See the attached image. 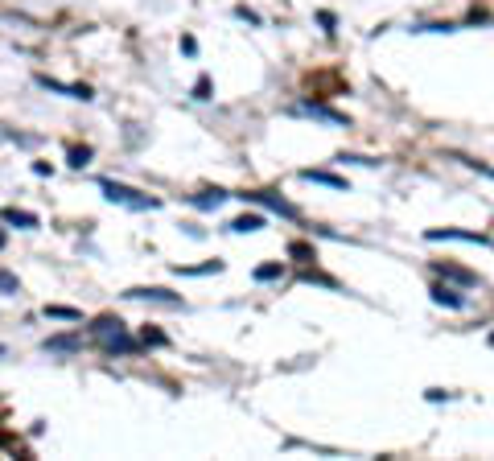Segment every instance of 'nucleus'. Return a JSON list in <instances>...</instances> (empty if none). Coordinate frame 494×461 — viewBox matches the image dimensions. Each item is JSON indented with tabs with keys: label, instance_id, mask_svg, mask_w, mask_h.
Listing matches in <instances>:
<instances>
[{
	"label": "nucleus",
	"instance_id": "f257e3e1",
	"mask_svg": "<svg viewBox=\"0 0 494 461\" xmlns=\"http://www.w3.org/2000/svg\"><path fill=\"white\" fill-rule=\"evenodd\" d=\"M91 334L103 338V350H107V355H132V350H136V342L124 334V322H120V317H95Z\"/></svg>",
	"mask_w": 494,
	"mask_h": 461
},
{
	"label": "nucleus",
	"instance_id": "f03ea898",
	"mask_svg": "<svg viewBox=\"0 0 494 461\" xmlns=\"http://www.w3.org/2000/svg\"><path fill=\"white\" fill-rule=\"evenodd\" d=\"M99 190H103L107 202H120V206H128V210H157V206H161L157 198H148V194H140V190H132V185H124V181H111V177H103Z\"/></svg>",
	"mask_w": 494,
	"mask_h": 461
},
{
	"label": "nucleus",
	"instance_id": "7ed1b4c3",
	"mask_svg": "<svg viewBox=\"0 0 494 461\" xmlns=\"http://www.w3.org/2000/svg\"><path fill=\"white\" fill-rule=\"evenodd\" d=\"M425 239H429V243H474V247H491V235H482V231H462V227H429Z\"/></svg>",
	"mask_w": 494,
	"mask_h": 461
},
{
	"label": "nucleus",
	"instance_id": "20e7f679",
	"mask_svg": "<svg viewBox=\"0 0 494 461\" xmlns=\"http://www.w3.org/2000/svg\"><path fill=\"white\" fill-rule=\"evenodd\" d=\"M243 202H251V206H264V210H272V214H280V218H297V206L293 202H284L280 194H268V190H247V194H239Z\"/></svg>",
	"mask_w": 494,
	"mask_h": 461
},
{
	"label": "nucleus",
	"instance_id": "39448f33",
	"mask_svg": "<svg viewBox=\"0 0 494 461\" xmlns=\"http://www.w3.org/2000/svg\"><path fill=\"white\" fill-rule=\"evenodd\" d=\"M124 297H132V301H148V305H165V309H186V301H181L177 293H169V289H128Z\"/></svg>",
	"mask_w": 494,
	"mask_h": 461
},
{
	"label": "nucleus",
	"instance_id": "423d86ee",
	"mask_svg": "<svg viewBox=\"0 0 494 461\" xmlns=\"http://www.w3.org/2000/svg\"><path fill=\"white\" fill-rule=\"evenodd\" d=\"M437 276H441V280H453V284H462V289H478V284H482L478 272H466V268H458V264H437Z\"/></svg>",
	"mask_w": 494,
	"mask_h": 461
},
{
	"label": "nucleus",
	"instance_id": "0eeeda50",
	"mask_svg": "<svg viewBox=\"0 0 494 461\" xmlns=\"http://www.w3.org/2000/svg\"><path fill=\"white\" fill-rule=\"evenodd\" d=\"M297 111H301V115H313V120H326V124H338V128H350V120H346L342 111L326 107V103H301Z\"/></svg>",
	"mask_w": 494,
	"mask_h": 461
},
{
	"label": "nucleus",
	"instance_id": "6e6552de",
	"mask_svg": "<svg viewBox=\"0 0 494 461\" xmlns=\"http://www.w3.org/2000/svg\"><path fill=\"white\" fill-rule=\"evenodd\" d=\"M301 181H317V185H330V190H350V181L330 173V169H301Z\"/></svg>",
	"mask_w": 494,
	"mask_h": 461
},
{
	"label": "nucleus",
	"instance_id": "1a4fd4ad",
	"mask_svg": "<svg viewBox=\"0 0 494 461\" xmlns=\"http://www.w3.org/2000/svg\"><path fill=\"white\" fill-rule=\"evenodd\" d=\"M37 82H41V87H49V91H62V95H70V99H91V87H87V82L70 87V82H58V78H49V74H37Z\"/></svg>",
	"mask_w": 494,
	"mask_h": 461
},
{
	"label": "nucleus",
	"instance_id": "9d476101",
	"mask_svg": "<svg viewBox=\"0 0 494 461\" xmlns=\"http://www.w3.org/2000/svg\"><path fill=\"white\" fill-rule=\"evenodd\" d=\"M227 198H231L227 190H198V194H190V206H198V210H218Z\"/></svg>",
	"mask_w": 494,
	"mask_h": 461
},
{
	"label": "nucleus",
	"instance_id": "9b49d317",
	"mask_svg": "<svg viewBox=\"0 0 494 461\" xmlns=\"http://www.w3.org/2000/svg\"><path fill=\"white\" fill-rule=\"evenodd\" d=\"M429 293H433V301L445 305V309H466V297H462L458 289H449V284H433Z\"/></svg>",
	"mask_w": 494,
	"mask_h": 461
},
{
	"label": "nucleus",
	"instance_id": "f8f14e48",
	"mask_svg": "<svg viewBox=\"0 0 494 461\" xmlns=\"http://www.w3.org/2000/svg\"><path fill=\"white\" fill-rule=\"evenodd\" d=\"M45 350H49V355H74V350H78V338H74V334H58V338H45Z\"/></svg>",
	"mask_w": 494,
	"mask_h": 461
},
{
	"label": "nucleus",
	"instance_id": "ddd939ff",
	"mask_svg": "<svg viewBox=\"0 0 494 461\" xmlns=\"http://www.w3.org/2000/svg\"><path fill=\"white\" fill-rule=\"evenodd\" d=\"M231 231H235V235H251V231H264V214H239V218L231 223Z\"/></svg>",
	"mask_w": 494,
	"mask_h": 461
},
{
	"label": "nucleus",
	"instance_id": "4468645a",
	"mask_svg": "<svg viewBox=\"0 0 494 461\" xmlns=\"http://www.w3.org/2000/svg\"><path fill=\"white\" fill-rule=\"evenodd\" d=\"M4 223H12V227H25V231H29V227H37V214H29V210H16V206H8V210H4Z\"/></svg>",
	"mask_w": 494,
	"mask_h": 461
},
{
	"label": "nucleus",
	"instance_id": "2eb2a0df",
	"mask_svg": "<svg viewBox=\"0 0 494 461\" xmlns=\"http://www.w3.org/2000/svg\"><path fill=\"white\" fill-rule=\"evenodd\" d=\"M280 276H284V260H272V264H260V268H256V280H260V284L280 280Z\"/></svg>",
	"mask_w": 494,
	"mask_h": 461
},
{
	"label": "nucleus",
	"instance_id": "dca6fc26",
	"mask_svg": "<svg viewBox=\"0 0 494 461\" xmlns=\"http://www.w3.org/2000/svg\"><path fill=\"white\" fill-rule=\"evenodd\" d=\"M45 317H58V322H82V313L70 309V305H45Z\"/></svg>",
	"mask_w": 494,
	"mask_h": 461
},
{
	"label": "nucleus",
	"instance_id": "f3484780",
	"mask_svg": "<svg viewBox=\"0 0 494 461\" xmlns=\"http://www.w3.org/2000/svg\"><path fill=\"white\" fill-rule=\"evenodd\" d=\"M173 272H177V276H206V272H223V260H210V264H202V268H181V264H177Z\"/></svg>",
	"mask_w": 494,
	"mask_h": 461
},
{
	"label": "nucleus",
	"instance_id": "a211bd4d",
	"mask_svg": "<svg viewBox=\"0 0 494 461\" xmlns=\"http://www.w3.org/2000/svg\"><path fill=\"white\" fill-rule=\"evenodd\" d=\"M0 293H4V297H12V293H21V280H16V276H12L8 268H0Z\"/></svg>",
	"mask_w": 494,
	"mask_h": 461
},
{
	"label": "nucleus",
	"instance_id": "6ab92c4d",
	"mask_svg": "<svg viewBox=\"0 0 494 461\" xmlns=\"http://www.w3.org/2000/svg\"><path fill=\"white\" fill-rule=\"evenodd\" d=\"M87 161H91V148H87V144H82V148H70V165H74V169H82Z\"/></svg>",
	"mask_w": 494,
	"mask_h": 461
},
{
	"label": "nucleus",
	"instance_id": "aec40b11",
	"mask_svg": "<svg viewBox=\"0 0 494 461\" xmlns=\"http://www.w3.org/2000/svg\"><path fill=\"white\" fill-rule=\"evenodd\" d=\"M235 16H239V21H247V25H260V12H256V8H247V4H239V8H235Z\"/></svg>",
	"mask_w": 494,
	"mask_h": 461
},
{
	"label": "nucleus",
	"instance_id": "412c9836",
	"mask_svg": "<svg viewBox=\"0 0 494 461\" xmlns=\"http://www.w3.org/2000/svg\"><path fill=\"white\" fill-rule=\"evenodd\" d=\"M194 99H210V78H206V74L194 82Z\"/></svg>",
	"mask_w": 494,
	"mask_h": 461
},
{
	"label": "nucleus",
	"instance_id": "4be33fe9",
	"mask_svg": "<svg viewBox=\"0 0 494 461\" xmlns=\"http://www.w3.org/2000/svg\"><path fill=\"white\" fill-rule=\"evenodd\" d=\"M425 400H429V404H441V400H453V392H441V387H429V392H425Z\"/></svg>",
	"mask_w": 494,
	"mask_h": 461
},
{
	"label": "nucleus",
	"instance_id": "5701e85b",
	"mask_svg": "<svg viewBox=\"0 0 494 461\" xmlns=\"http://www.w3.org/2000/svg\"><path fill=\"white\" fill-rule=\"evenodd\" d=\"M453 161H462V165H470V169H478V173L494 177V169H491V165H482V161H470V157H453Z\"/></svg>",
	"mask_w": 494,
	"mask_h": 461
},
{
	"label": "nucleus",
	"instance_id": "b1692460",
	"mask_svg": "<svg viewBox=\"0 0 494 461\" xmlns=\"http://www.w3.org/2000/svg\"><path fill=\"white\" fill-rule=\"evenodd\" d=\"M317 25H322L326 33H334V25H338V16H334V12H317Z\"/></svg>",
	"mask_w": 494,
	"mask_h": 461
},
{
	"label": "nucleus",
	"instance_id": "393cba45",
	"mask_svg": "<svg viewBox=\"0 0 494 461\" xmlns=\"http://www.w3.org/2000/svg\"><path fill=\"white\" fill-rule=\"evenodd\" d=\"M144 346H165V334L161 330H144Z\"/></svg>",
	"mask_w": 494,
	"mask_h": 461
},
{
	"label": "nucleus",
	"instance_id": "a878e982",
	"mask_svg": "<svg viewBox=\"0 0 494 461\" xmlns=\"http://www.w3.org/2000/svg\"><path fill=\"white\" fill-rule=\"evenodd\" d=\"M289 251H293V256H297V260H309V256H313V251H309V247H305V243H293V247H289Z\"/></svg>",
	"mask_w": 494,
	"mask_h": 461
},
{
	"label": "nucleus",
	"instance_id": "bb28decb",
	"mask_svg": "<svg viewBox=\"0 0 494 461\" xmlns=\"http://www.w3.org/2000/svg\"><path fill=\"white\" fill-rule=\"evenodd\" d=\"M486 342H491V346H494V330H491V338H486Z\"/></svg>",
	"mask_w": 494,
	"mask_h": 461
},
{
	"label": "nucleus",
	"instance_id": "cd10ccee",
	"mask_svg": "<svg viewBox=\"0 0 494 461\" xmlns=\"http://www.w3.org/2000/svg\"><path fill=\"white\" fill-rule=\"evenodd\" d=\"M0 247H4V231H0Z\"/></svg>",
	"mask_w": 494,
	"mask_h": 461
},
{
	"label": "nucleus",
	"instance_id": "c85d7f7f",
	"mask_svg": "<svg viewBox=\"0 0 494 461\" xmlns=\"http://www.w3.org/2000/svg\"><path fill=\"white\" fill-rule=\"evenodd\" d=\"M0 359H4V346H0Z\"/></svg>",
	"mask_w": 494,
	"mask_h": 461
}]
</instances>
